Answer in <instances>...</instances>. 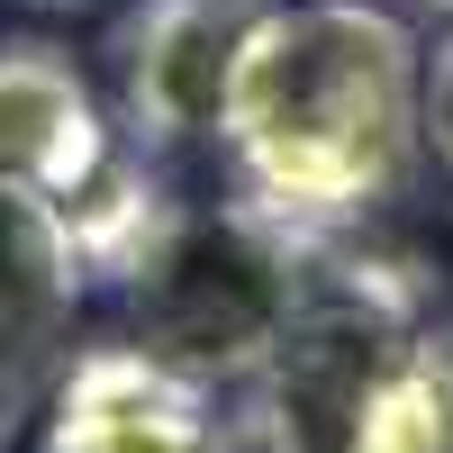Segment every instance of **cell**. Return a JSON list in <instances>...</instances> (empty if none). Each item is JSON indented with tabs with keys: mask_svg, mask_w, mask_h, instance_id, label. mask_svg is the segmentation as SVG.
Masks as SVG:
<instances>
[{
	"mask_svg": "<svg viewBox=\"0 0 453 453\" xmlns=\"http://www.w3.org/2000/svg\"><path fill=\"white\" fill-rule=\"evenodd\" d=\"M426 46L372 0H263L236 36L218 145L273 218H345L418 155Z\"/></svg>",
	"mask_w": 453,
	"mask_h": 453,
	"instance_id": "cell-1",
	"label": "cell"
},
{
	"mask_svg": "<svg viewBox=\"0 0 453 453\" xmlns=\"http://www.w3.org/2000/svg\"><path fill=\"white\" fill-rule=\"evenodd\" d=\"M145 354L209 381V372H254L273 335L299 309L290 254L263 218H181L155 226V245L127 263Z\"/></svg>",
	"mask_w": 453,
	"mask_h": 453,
	"instance_id": "cell-2",
	"label": "cell"
},
{
	"mask_svg": "<svg viewBox=\"0 0 453 453\" xmlns=\"http://www.w3.org/2000/svg\"><path fill=\"white\" fill-rule=\"evenodd\" d=\"M408 335H390L372 309H326V299H299L290 326L263 354V390H273V435L290 453H345L381 372L399 363Z\"/></svg>",
	"mask_w": 453,
	"mask_h": 453,
	"instance_id": "cell-3",
	"label": "cell"
},
{
	"mask_svg": "<svg viewBox=\"0 0 453 453\" xmlns=\"http://www.w3.org/2000/svg\"><path fill=\"white\" fill-rule=\"evenodd\" d=\"M245 0H136L119 27V91H127V127L145 145H191L218 136V100H226V64L245 36Z\"/></svg>",
	"mask_w": 453,
	"mask_h": 453,
	"instance_id": "cell-4",
	"label": "cell"
},
{
	"mask_svg": "<svg viewBox=\"0 0 453 453\" xmlns=\"http://www.w3.org/2000/svg\"><path fill=\"white\" fill-rule=\"evenodd\" d=\"M73 309H82V245H73L64 209L0 191V444L64 372Z\"/></svg>",
	"mask_w": 453,
	"mask_h": 453,
	"instance_id": "cell-5",
	"label": "cell"
},
{
	"mask_svg": "<svg viewBox=\"0 0 453 453\" xmlns=\"http://www.w3.org/2000/svg\"><path fill=\"white\" fill-rule=\"evenodd\" d=\"M100 173H109V127L73 55L46 36L0 46V191L73 209Z\"/></svg>",
	"mask_w": 453,
	"mask_h": 453,
	"instance_id": "cell-6",
	"label": "cell"
},
{
	"mask_svg": "<svg viewBox=\"0 0 453 453\" xmlns=\"http://www.w3.org/2000/svg\"><path fill=\"white\" fill-rule=\"evenodd\" d=\"M209 390L145 345H100L55 390V453H209Z\"/></svg>",
	"mask_w": 453,
	"mask_h": 453,
	"instance_id": "cell-7",
	"label": "cell"
},
{
	"mask_svg": "<svg viewBox=\"0 0 453 453\" xmlns=\"http://www.w3.org/2000/svg\"><path fill=\"white\" fill-rule=\"evenodd\" d=\"M345 453H453V326L399 345Z\"/></svg>",
	"mask_w": 453,
	"mask_h": 453,
	"instance_id": "cell-8",
	"label": "cell"
},
{
	"mask_svg": "<svg viewBox=\"0 0 453 453\" xmlns=\"http://www.w3.org/2000/svg\"><path fill=\"white\" fill-rule=\"evenodd\" d=\"M418 145L453 173V36L426 55V82H418Z\"/></svg>",
	"mask_w": 453,
	"mask_h": 453,
	"instance_id": "cell-9",
	"label": "cell"
},
{
	"mask_svg": "<svg viewBox=\"0 0 453 453\" xmlns=\"http://www.w3.org/2000/svg\"><path fill=\"white\" fill-rule=\"evenodd\" d=\"M426 10H444V19H453V0H426Z\"/></svg>",
	"mask_w": 453,
	"mask_h": 453,
	"instance_id": "cell-10",
	"label": "cell"
},
{
	"mask_svg": "<svg viewBox=\"0 0 453 453\" xmlns=\"http://www.w3.org/2000/svg\"><path fill=\"white\" fill-rule=\"evenodd\" d=\"M245 10H263V0H245Z\"/></svg>",
	"mask_w": 453,
	"mask_h": 453,
	"instance_id": "cell-11",
	"label": "cell"
}]
</instances>
